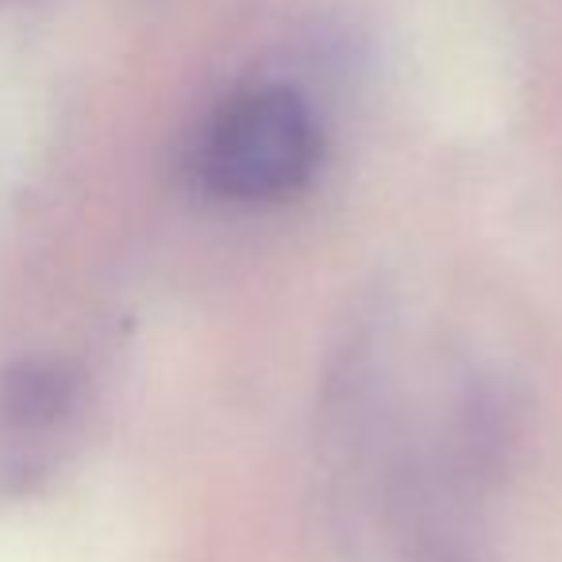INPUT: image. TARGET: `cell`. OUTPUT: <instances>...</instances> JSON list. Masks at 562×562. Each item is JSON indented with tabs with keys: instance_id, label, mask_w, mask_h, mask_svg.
Returning a JSON list of instances; mask_svg holds the SVG:
<instances>
[{
	"instance_id": "cell-1",
	"label": "cell",
	"mask_w": 562,
	"mask_h": 562,
	"mask_svg": "<svg viewBox=\"0 0 562 562\" xmlns=\"http://www.w3.org/2000/svg\"><path fill=\"white\" fill-rule=\"evenodd\" d=\"M321 162L316 112L290 86H255L220 104L204 127L196 166L212 193L262 204L308 186Z\"/></svg>"
}]
</instances>
